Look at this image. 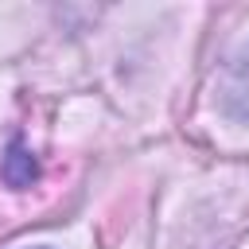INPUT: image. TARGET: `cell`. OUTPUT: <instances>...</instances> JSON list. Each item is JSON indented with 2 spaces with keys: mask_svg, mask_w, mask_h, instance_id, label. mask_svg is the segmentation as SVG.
Returning <instances> with one entry per match:
<instances>
[{
  "mask_svg": "<svg viewBox=\"0 0 249 249\" xmlns=\"http://www.w3.org/2000/svg\"><path fill=\"white\" fill-rule=\"evenodd\" d=\"M222 109L230 117H249V51L230 62L226 82H222Z\"/></svg>",
  "mask_w": 249,
  "mask_h": 249,
  "instance_id": "cell-1",
  "label": "cell"
}]
</instances>
